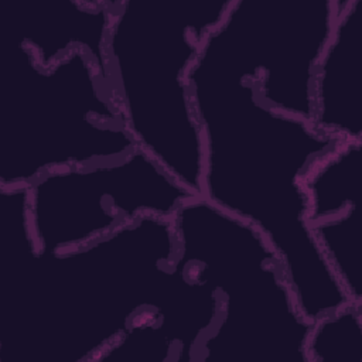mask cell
<instances>
[{
    "instance_id": "3",
    "label": "cell",
    "mask_w": 362,
    "mask_h": 362,
    "mask_svg": "<svg viewBox=\"0 0 362 362\" xmlns=\"http://www.w3.org/2000/svg\"><path fill=\"white\" fill-rule=\"evenodd\" d=\"M229 3L218 11H136L134 3H115L106 40L107 75L137 148L194 195H201L202 139L189 75Z\"/></svg>"
},
{
    "instance_id": "1",
    "label": "cell",
    "mask_w": 362,
    "mask_h": 362,
    "mask_svg": "<svg viewBox=\"0 0 362 362\" xmlns=\"http://www.w3.org/2000/svg\"><path fill=\"white\" fill-rule=\"evenodd\" d=\"M134 150L105 59L75 49L44 66L23 45L11 48L0 76V187Z\"/></svg>"
},
{
    "instance_id": "2",
    "label": "cell",
    "mask_w": 362,
    "mask_h": 362,
    "mask_svg": "<svg viewBox=\"0 0 362 362\" xmlns=\"http://www.w3.org/2000/svg\"><path fill=\"white\" fill-rule=\"evenodd\" d=\"M173 222L182 273L205 283L221 305L204 361L307 362L313 322L266 238L202 197L187 201Z\"/></svg>"
},
{
    "instance_id": "5",
    "label": "cell",
    "mask_w": 362,
    "mask_h": 362,
    "mask_svg": "<svg viewBox=\"0 0 362 362\" xmlns=\"http://www.w3.org/2000/svg\"><path fill=\"white\" fill-rule=\"evenodd\" d=\"M361 307L348 303L313 324L307 362H361Z\"/></svg>"
},
{
    "instance_id": "4",
    "label": "cell",
    "mask_w": 362,
    "mask_h": 362,
    "mask_svg": "<svg viewBox=\"0 0 362 362\" xmlns=\"http://www.w3.org/2000/svg\"><path fill=\"white\" fill-rule=\"evenodd\" d=\"M144 151L47 173L25 185L34 255L72 252L143 216L174 218L191 198Z\"/></svg>"
}]
</instances>
